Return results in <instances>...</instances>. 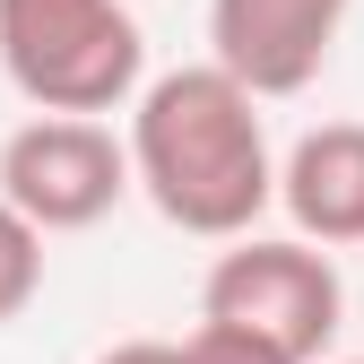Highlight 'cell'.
I'll list each match as a JSON object with an SVG mask.
<instances>
[{
	"label": "cell",
	"mask_w": 364,
	"mask_h": 364,
	"mask_svg": "<svg viewBox=\"0 0 364 364\" xmlns=\"http://www.w3.org/2000/svg\"><path fill=\"white\" fill-rule=\"evenodd\" d=\"M122 148H130V191H148V208L200 243L252 235L260 208L278 200V156H269V130H260V96L243 78H225L217 61L139 78Z\"/></svg>",
	"instance_id": "cell-1"
},
{
	"label": "cell",
	"mask_w": 364,
	"mask_h": 364,
	"mask_svg": "<svg viewBox=\"0 0 364 364\" xmlns=\"http://www.w3.org/2000/svg\"><path fill=\"white\" fill-rule=\"evenodd\" d=\"M0 70L35 113H113L148 78L130 0H0Z\"/></svg>",
	"instance_id": "cell-2"
},
{
	"label": "cell",
	"mask_w": 364,
	"mask_h": 364,
	"mask_svg": "<svg viewBox=\"0 0 364 364\" xmlns=\"http://www.w3.org/2000/svg\"><path fill=\"white\" fill-rule=\"evenodd\" d=\"M200 321H235L260 347H278L287 364H321V347L347 321V287H338L330 252H312L304 235L295 243L235 235V243L217 252L208 287H200Z\"/></svg>",
	"instance_id": "cell-3"
},
{
	"label": "cell",
	"mask_w": 364,
	"mask_h": 364,
	"mask_svg": "<svg viewBox=\"0 0 364 364\" xmlns=\"http://www.w3.org/2000/svg\"><path fill=\"white\" fill-rule=\"evenodd\" d=\"M122 191H130V148L96 113H35L0 148V200L43 235L105 225L122 208Z\"/></svg>",
	"instance_id": "cell-4"
},
{
	"label": "cell",
	"mask_w": 364,
	"mask_h": 364,
	"mask_svg": "<svg viewBox=\"0 0 364 364\" xmlns=\"http://www.w3.org/2000/svg\"><path fill=\"white\" fill-rule=\"evenodd\" d=\"M355 0H208V61L252 96H304L330 70Z\"/></svg>",
	"instance_id": "cell-5"
},
{
	"label": "cell",
	"mask_w": 364,
	"mask_h": 364,
	"mask_svg": "<svg viewBox=\"0 0 364 364\" xmlns=\"http://www.w3.org/2000/svg\"><path fill=\"white\" fill-rule=\"evenodd\" d=\"M278 208L304 243H364V122L304 130L278 165Z\"/></svg>",
	"instance_id": "cell-6"
},
{
	"label": "cell",
	"mask_w": 364,
	"mask_h": 364,
	"mask_svg": "<svg viewBox=\"0 0 364 364\" xmlns=\"http://www.w3.org/2000/svg\"><path fill=\"white\" fill-rule=\"evenodd\" d=\"M35 295H43V225H26L0 200V321H18Z\"/></svg>",
	"instance_id": "cell-7"
},
{
	"label": "cell",
	"mask_w": 364,
	"mask_h": 364,
	"mask_svg": "<svg viewBox=\"0 0 364 364\" xmlns=\"http://www.w3.org/2000/svg\"><path fill=\"white\" fill-rule=\"evenodd\" d=\"M182 347V364H287L278 347H260L252 330H235V321H200L191 338H173Z\"/></svg>",
	"instance_id": "cell-8"
},
{
	"label": "cell",
	"mask_w": 364,
	"mask_h": 364,
	"mask_svg": "<svg viewBox=\"0 0 364 364\" xmlns=\"http://www.w3.org/2000/svg\"><path fill=\"white\" fill-rule=\"evenodd\" d=\"M96 364H182V347H173V338H122V347H105Z\"/></svg>",
	"instance_id": "cell-9"
},
{
	"label": "cell",
	"mask_w": 364,
	"mask_h": 364,
	"mask_svg": "<svg viewBox=\"0 0 364 364\" xmlns=\"http://www.w3.org/2000/svg\"><path fill=\"white\" fill-rule=\"evenodd\" d=\"M347 364H364V355H347Z\"/></svg>",
	"instance_id": "cell-10"
}]
</instances>
